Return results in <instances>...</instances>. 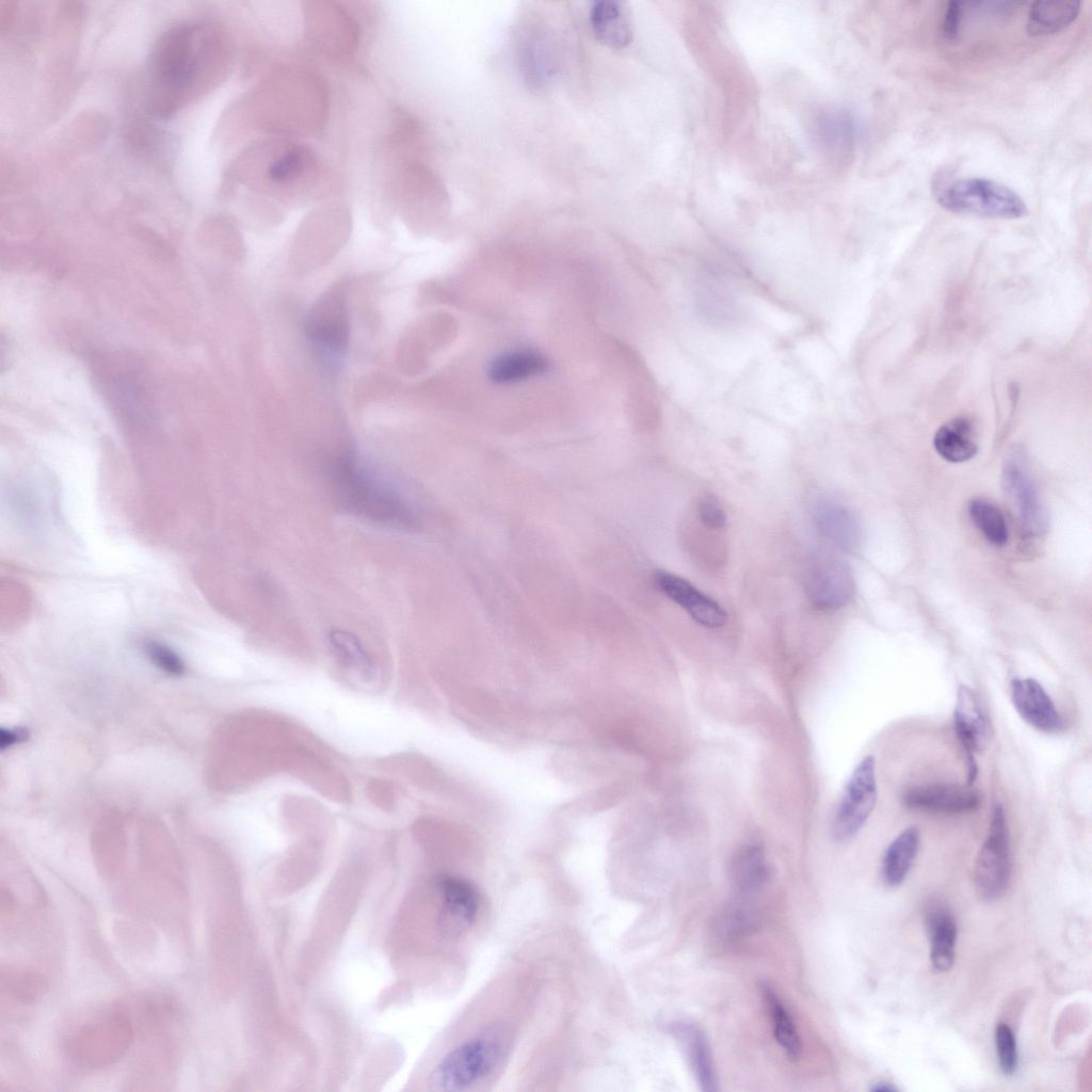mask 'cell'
I'll return each mask as SVG.
<instances>
[{"mask_svg": "<svg viewBox=\"0 0 1092 1092\" xmlns=\"http://www.w3.org/2000/svg\"><path fill=\"white\" fill-rule=\"evenodd\" d=\"M202 27L178 26L164 33L154 55V77L160 111L168 112L209 70L227 65L223 39Z\"/></svg>", "mask_w": 1092, "mask_h": 1092, "instance_id": "obj_1", "label": "cell"}, {"mask_svg": "<svg viewBox=\"0 0 1092 1092\" xmlns=\"http://www.w3.org/2000/svg\"><path fill=\"white\" fill-rule=\"evenodd\" d=\"M327 472L333 493L346 511L382 527L397 530L416 527V515L404 496L354 455L333 460Z\"/></svg>", "mask_w": 1092, "mask_h": 1092, "instance_id": "obj_2", "label": "cell"}, {"mask_svg": "<svg viewBox=\"0 0 1092 1092\" xmlns=\"http://www.w3.org/2000/svg\"><path fill=\"white\" fill-rule=\"evenodd\" d=\"M260 154L259 183L264 193L286 200H299L317 190L322 164L316 152L288 141L266 142Z\"/></svg>", "mask_w": 1092, "mask_h": 1092, "instance_id": "obj_3", "label": "cell"}, {"mask_svg": "<svg viewBox=\"0 0 1092 1092\" xmlns=\"http://www.w3.org/2000/svg\"><path fill=\"white\" fill-rule=\"evenodd\" d=\"M507 1049V1038L493 1027L469 1038L447 1053L431 1072L428 1086L432 1091H466L483 1081L500 1063Z\"/></svg>", "mask_w": 1092, "mask_h": 1092, "instance_id": "obj_4", "label": "cell"}, {"mask_svg": "<svg viewBox=\"0 0 1092 1092\" xmlns=\"http://www.w3.org/2000/svg\"><path fill=\"white\" fill-rule=\"evenodd\" d=\"M133 1040V1025L124 1008H112L83 1023L67 1040L68 1057L77 1065L101 1069L125 1056Z\"/></svg>", "mask_w": 1092, "mask_h": 1092, "instance_id": "obj_5", "label": "cell"}, {"mask_svg": "<svg viewBox=\"0 0 1092 1092\" xmlns=\"http://www.w3.org/2000/svg\"><path fill=\"white\" fill-rule=\"evenodd\" d=\"M936 198L941 207L957 214L1015 220L1028 213L1025 202L1015 191L983 177L953 180L940 188Z\"/></svg>", "mask_w": 1092, "mask_h": 1092, "instance_id": "obj_6", "label": "cell"}, {"mask_svg": "<svg viewBox=\"0 0 1092 1092\" xmlns=\"http://www.w3.org/2000/svg\"><path fill=\"white\" fill-rule=\"evenodd\" d=\"M1011 854L1005 809L996 804L987 836L979 850L974 867V883L979 897L986 901L1000 898L1010 882Z\"/></svg>", "mask_w": 1092, "mask_h": 1092, "instance_id": "obj_7", "label": "cell"}, {"mask_svg": "<svg viewBox=\"0 0 1092 1092\" xmlns=\"http://www.w3.org/2000/svg\"><path fill=\"white\" fill-rule=\"evenodd\" d=\"M307 43L330 58L349 57L357 49L358 23L335 2H311L305 10Z\"/></svg>", "mask_w": 1092, "mask_h": 1092, "instance_id": "obj_8", "label": "cell"}, {"mask_svg": "<svg viewBox=\"0 0 1092 1092\" xmlns=\"http://www.w3.org/2000/svg\"><path fill=\"white\" fill-rule=\"evenodd\" d=\"M877 797L876 761L867 756L847 783L832 821L833 837L846 840L854 836L870 817Z\"/></svg>", "mask_w": 1092, "mask_h": 1092, "instance_id": "obj_9", "label": "cell"}, {"mask_svg": "<svg viewBox=\"0 0 1092 1092\" xmlns=\"http://www.w3.org/2000/svg\"><path fill=\"white\" fill-rule=\"evenodd\" d=\"M1002 486L1014 507L1023 531L1040 536L1047 530L1048 515L1041 495L1018 449L1008 453L1002 467Z\"/></svg>", "mask_w": 1092, "mask_h": 1092, "instance_id": "obj_10", "label": "cell"}, {"mask_svg": "<svg viewBox=\"0 0 1092 1092\" xmlns=\"http://www.w3.org/2000/svg\"><path fill=\"white\" fill-rule=\"evenodd\" d=\"M435 887L439 899L438 931L445 938H459L477 919L480 908L478 889L468 880L450 874L439 877Z\"/></svg>", "mask_w": 1092, "mask_h": 1092, "instance_id": "obj_11", "label": "cell"}, {"mask_svg": "<svg viewBox=\"0 0 1092 1092\" xmlns=\"http://www.w3.org/2000/svg\"><path fill=\"white\" fill-rule=\"evenodd\" d=\"M806 594L817 609L834 611L845 607L854 595L855 584L847 562L833 557H817L805 576Z\"/></svg>", "mask_w": 1092, "mask_h": 1092, "instance_id": "obj_12", "label": "cell"}, {"mask_svg": "<svg viewBox=\"0 0 1092 1092\" xmlns=\"http://www.w3.org/2000/svg\"><path fill=\"white\" fill-rule=\"evenodd\" d=\"M954 732L965 752L967 761V785H973L978 774L975 754L982 752L991 738V725L976 694L967 686L958 691L953 712Z\"/></svg>", "mask_w": 1092, "mask_h": 1092, "instance_id": "obj_13", "label": "cell"}, {"mask_svg": "<svg viewBox=\"0 0 1092 1092\" xmlns=\"http://www.w3.org/2000/svg\"><path fill=\"white\" fill-rule=\"evenodd\" d=\"M981 799L971 785L935 784L910 788L902 802L911 809L956 815L977 809Z\"/></svg>", "mask_w": 1092, "mask_h": 1092, "instance_id": "obj_14", "label": "cell"}, {"mask_svg": "<svg viewBox=\"0 0 1092 1092\" xmlns=\"http://www.w3.org/2000/svg\"><path fill=\"white\" fill-rule=\"evenodd\" d=\"M1011 698L1021 718L1033 728L1043 733H1058L1064 727V720L1055 703L1035 679L1015 678L1011 681Z\"/></svg>", "mask_w": 1092, "mask_h": 1092, "instance_id": "obj_15", "label": "cell"}, {"mask_svg": "<svg viewBox=\"0 0 1092 1092\" xmlns=\"http://www.w3.org/2000/svg\"><path fill=\"white\" fill-rule=\"evenodd\" d=\"M655 581L660 591L680 606L698 624L718 628L726 622V612L712 598L687 580L667 572H657Z\"/></svg>", "mask_w": 1092, "mask_h": 1092, "instance_id": "obj_16", "label": "cell"}, {"mask_svg": "<svg viewBox=\"0 0 1092 1092\" xmlns=\"http://www.w3.org/2000/svg\"><path fill=\"white\" fill-rule=\"evenodd\" d=\"M819 533L834 547L851 552L861 543V526L855 515L835 501H821L814 511Z\"/></svg>", "mask_w": 1092, "mask_h": 1092, "instance_id": "obj_17", "label": "cell"}, {"mask_svg": "<svg viewBox=\"0 0 1092 1092\" xmlns=\"http://www.w3.org/2000/svg\"><path fill=\"white\" fill-rule=\"evenodd\" d=\"M590 23L596 38L611 48H624L631 41V20L621 1H595L590 11Z\"/></svg>", "mask_w": 1092, "mask_h": 1092, "instance_id": "obj_18", "label": "cell"}, {"mask_svg": "<svg viewBox=\"0 0 1092 1092\" xmlns=\"http://www.w3.org/2000/svg\"><path fill=\"white\" fill-rule=\"evenodd\" d=\"M308 331L318 341L333 349H341L348 339V317L342 298L328 294L312 310Z\"/></svg>", "mask_w": 1092, "mask_h": 1092, "instance_id": "obj_19", "label": "cell"}, {"mask_svg": "<svg viewBox=\"0 0 1092 1092\" xmlns=\"http://www.w3.org/2000/svg\"><path fill=\"white\" fill-rule=\"evenodd\" d=\"M936 452L950 463L973 459L977 451L975 428L967 417H957L941 425L934 434Z\"/></svg>", "mask_w": 1092, "mask_h": 1092, "instance_id": "obj_20", "label": "cell"}, {"mask_svg": "<svg viewBox=\"0 0 1092 1092\" xmlns=\"http://www.w3.org/2000/svg\"><path fill=\"white\" fill-rule=\"evenodd\" d=\"M771 868L762 848L756 844L740 847L729 864V877L735 887L742 893L761 888L770 879Z\"/></svg>", "mask_w": 1092, "mask_h": 1092, "instance_id": "obj_21", "label": "cell"}, {"mask_svg": "<svg viewBox=\"0 0 1092 1092\" xmlns=\"http://www.w3.org/2000/svg\"><path fill=\"white\" fill-rule=\"evenodd\" d=\"M547 369L546 358L530 349L505 352L489 365L488 376L497 384H513L536 376Z\"/></svg>", "mask_w": 1092, "mask_h": 1092, "instance_id": "obj_22", "label": "cell"}, {"mask_svg": "<svg viewBox=\"0 0 1092 1092\" xmlns=\"http://www.w3.org/2000/svg\"><path fill=\"white\" fill-rule=\"evenodd\" d=\"M920 842L919 830H903L886 848L882 860V874L886 884L900 885L910 872Z\"/></svg>", "mask_w": 1092, "mask_h": 1092, "instance_id": "obj_23", "label": "cell"}, {"mask_svg": "<svg viewBox=\"0 0 1092 1092\" xmlns=\"http://www.w3.org/2000/svg\"><path fill=\"white\" fill-rule=\"evenodd\" d=\"M672 1032L681 1041L702 1090L716 1091L717 1082L712 1058L703 1032L690 1024L674 1025Z\"/></svg>", "mask_w": 1092, "mask_h": 1092, "instance_id": "obj_24", "label": "cell"}, {"mask_svg": "<svg viewBox=\"0 0 1092 1092\" xmlns=\"http://www.w3.org/2000/svg\"><path fill=\"white\" fill-rule=\"evenodd\" d=\"M927 922L931 938L930 959L932 966L938 971H947L954 962L956 921L947 910L932 908L928 912Z\"/></svg>", "mask_w": 1092, "mask_h": 1092, "instance_id": "obj_25", "label": "cell"}, {"mask_svg": "<svg viewBox=\"0 0 1092 1092\" xmlns=\"http://www.w3.org/2000/svg\"><path fill=\"white\" fill-rule=\"evenodd\" d=\"M1079 12L1078 1H1038L1029 9L1026 28L1033 36L1054 34L1074 22Z\"/></svg>", "mask_w": 1092, "mask_h": 1092, "instance_id": "obj_26", "label": "cell"}, {"mask_svg": "<svg viewBox=\"0 0 1092 1092\" xmlns=\"http://www.w3.org/2000/svg\"><path fill=\"white\" fill-rule=\"evenodd\" d=\"M0 983L3 994L22 1005L36 1002L48 989L41 973L14 965L2 966Z\"/></svg>", "mask_w": 1092, "mask_h": 1092, "instance_id": "obj_27", "label": "cell"}, {"mask_svg": "<svg viewBox=\"0 0 1092 1092\" xmlns=\"http://www.w3.org/2000/svg\"><path fill=\"white\" fill-rule=\"evenodd\" d=\"M761 993L767 1005L776 1042L790 1059H797L801 1053V1040L792 1017L777 994L769 985L762 984Z\"/></svg>", "mask_w": 1092, "mask_h": 1092, "instance_id": "obj_28", "label": "cell"}, {"mask_svg": "<svg viewBox=\"0 0 1092 1092\" xmlns=\"http://www.w3.org/2000/svg\"><path fill=\"white\" fill-rule=\"evenodd\" d=\"M330 645L339 662L363 675L372 676L374 663L360 641L344 630H333L328 635Z\"/></svg>", "mask_w": 1092, "mask_h": 1092, "instance_id": "obj_29", "label": "cell"}, {"mask_svg": "<svg viewBox=\"0 0 1092 1092\" xmlns=\"http://www.w3.org/2000/svg\"><path fill=\"white\" fill-rule=\"evenodd\" d=\"M968 515L984 537L996 546L1008 541V526L1001 512L984 499H975L968 504Z\"/></svg>", "mask_w": 1092, "mask_h": 1092, "instance_id": "obj_30", "label": "cell"}, {"mask_svg": "<svg viewBox=\"0 0 1092 1092\" xmlns=\"http://www.w3.org/2000/svg\"><path fill=\"white\" fill-rule=\"evenodd\" d=\"M995 1045L1001 1072L1011 1076L1017 1067L1016 1040L1011 1027L999 1023L995 1029Z\"/></svg>", "mask_w": 1092, "mask_h": 1092, "instance_id": "obj_31", "label": "cell"}, {"mask_svg": "<svg viewBox=\"0 0 1092 1092\" xmlns=\"http://www.w3.org/2000/svg\"><path fill=\"white\" fill-rule=\"evenodd\" d=\"M145 652L152 663L158 668L173 675H180L184 665L179 656L168 646L157 641H148L145 644Z\"/></svg>", "mask_w": 1092, "mask_h": 1092, "instance_id": "obj_32", "label": "cell"}, {"mask_svg": "<svg viewBox=\"0 0 1092 1092\" xmlns=\"http://www.w3.org/2000/svg\"><path fill=\"white\" fill-rule=\"evenodd\" d=\"M697 515L700 521L708 529H722L726 523V514L723 505L712 495L704 496L698 502Z\"/></svg>", "mask_w": 1092, "mask_h": 1092, "instance_id": "obj_33", "label": "cell"}, {"mask_svg": "<svg viewBox=\"0 0 1092 1092\" xmlns=\"http://www.w3.org/2000/svg\"><path fill=\"white\" fill-rule=\"evenodd\" d=\"M964 17V2L951 1L948 3L942 25L943 35L946 39L953 41L958 38Z\"/></svg>", "mask_w": 1092, "mask_h": 1092, "instance_id": "obj_34", "label": "cell"}, {"mask_svg": "<svg viewBox=\"0 0 1092 1092\" xmlns=\"http://www.w3.org/2000/svg\"><path fill=\"white\" fill-rule=\"evenodd\" d=\"M27 737H28V733L23 728H15V729H4V728H2L1 729V734H0V745H1V749H5V748L11 746L12 744H14L16 742L23 741V740L27 739Z\"/></svg>", "mask_w": 1092, "mask_h": 1092, "instance_id": "obj_35", "label": "cell"}, {"mask_svg": "<svg viewBox=\"0 0 1092 1092\" xmlns=\"http://www.w3.org/2000/svg\"><path fill=\"white\" fill-rule=\"evenodd\" d=\"M871 1090L874 1092H895L897 1091V1088L889 1082H878L871 1088Z\"/></svg>", "mask_w": 1092, "mask_h": 1092, "instance_id": "obj_36", "label": "cell"}]
</instances>
